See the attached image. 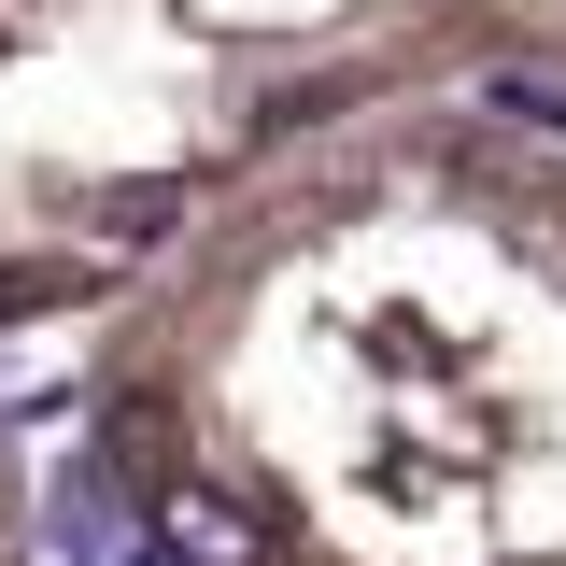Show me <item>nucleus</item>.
I'll list each match as a JSON object with an SVG mask.
<instances>
[{"label":"nucleus","instance_id":"f257e3e1","mask_svg":"<svg viewBox=\"0 0 566 566\" xmlns=\"http://www.w3.org/2000/svg\"><path fill=\"white\" fill-rule=\"evenodd\" d=\"M85 495L142 566H566V99L227 156L85 312Z\"/></svg>","mask_w":566,"mask_h":566},{"label":"nucleus","instance_id":"f03ea898","mask_svg":"<svg viewBox=\"0 0 566 566\" xmlns=\"http://www.w3.org/2000/svg\"><path fill=\"white\" fill-rule=\"evenodd\" d=\"M397 85L566 99V0H0V156L114 283L227 156Z\"/></svg>","mask_w":566,"mask_h":566},{"label":"nucleus","instance_id":"7ed1b4c3","mask_svg":"<svg viewBox=\"0 0 566 566\" xmlns=\"http://www.w3.org/2000/svg\"><path fill=\"white\" fill-rule=\"evenodd\" d=\"M99 297H114V270H99L57 212L29 199V170L0 156V326H85Z\"/></svg>","mask_w":566,"mask_h":566},{"label":"nucleus","instance_id":"20e7f679","mask_svg":"<svg viewBox=\"0 0 566 566\" xmlns=\"http://www.w3.org/2000/svg\"><path fill=\"white\" fill-rule=\"evenodd\" d=\"M0 566H43V495H29V453L0 424Z\"/></svg>","mask_w":566,"mask_h":566}]
</instances>
